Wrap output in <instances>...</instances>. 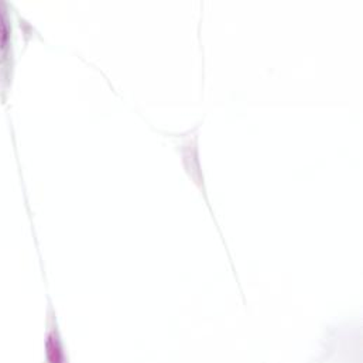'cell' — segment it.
Wrapping results in <instances>:
<instances>
[{
    "label": "cell",
    "instance_id": "6da1fadb",
    "mask_svg": "<svg viewBox=\"0 0 363 363\" xmlns=\"http://www.w3.org/2000/svg\"><path fill=\"white\" fill-rule=\"evenodd\" d=\"M45 363H68L65 347L58 330L51 328L44 338Z\"/></svg>",
    "mask_w": 363,
    "mask_h": 363
}]
</instances>
